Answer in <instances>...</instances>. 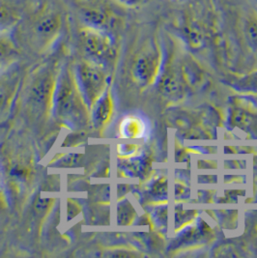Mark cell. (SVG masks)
I'll use <instances>...</instances> for the list:
<instances>
[{
  "label": "cell",
  "mask_w": 257,
  "mask_h": 258,
  "mask_svg": "<svg viewBox=\"0 0 257 258\" xmlns=\"http://www.w3.org/2000/svg\"><path fill=\"white\" fill-rule=\"evenodd\" d=\"M113 103L111 99V95L108 89H106L105 93L102 95L94 104L91 111V120L94 127L97 129L103 128L105 124L109 121L112 115Z\"/></svg>",
  "instance_id": "8"
},
{
  "label": "cell",
  "mask_w": 257,
  "mask_h": 258,
  "mask_svg": "<svg viewBox=\"0 0 257 258\" xmlns=\"http://www.w3.org/2000/svg\"><path fill=\"white\" fill-rule=\"evenodd\" d=\"M18 82L15 74H7L5 71L0 73V111L5 109L11 103Z\"/></svg>",
  "instance_id": "11"
},
{
  "label": "cell",
  "mask_w": 257,
  "mask_h": 258,
  "mask_svg": "<svg viewBox=\"0 0 257 258\" xmlns=\"http://www.w3.org/2000/svg\"><path fill=\"white\" fill-rule=\"evenodd\" d=\"M52 200H40L38 202H37V204H36V208H37V210L39 212H46L47 209L49 208V206L51 205L50 204V202H51Z\"/></svg>",
  "instance_id": "18"
},
{
  "label": "cell",
  "mask_w": 257,
  "mask_h": 258,
  "mask_svg": "<svg viewBox=\"0 0 257 258\" xmlns=\"http://www.w3.org/2000/svg\"><path fill=\"white\" fill-rule=\"evenodd\" d=\"M84 26L116 36L128 24V10L116 0H76Z\"/></svg>",
  "instance_id": "3"
},
{
  "label": "cell",
  "mask_w": 257,
  "mask_h": 258,
  "mask_svg": "<svg viewBox=\"0 0 257 258\" xmlns=\"http://www.w3.org/2000/svg\"><path fill=\"white\" fill-rule=\"evenodd\" d=\"M122 6L131 11H160L168 3L165 0H116Z\"/></svg>",
  "instance_id": "13"
},
{
  "label": "cell",
  "mask_w": 257,
  "mask_h": 258,
  "mask_svg": "<svg viewBox=\"0 0 257 258\" xmlns=\"http://www.w3.org/2000/svg\"><path fill=\"white\" fill-rule=\"evenodd\" d=\"M105 257H133L137 256L134 252L130 251L128 249H108L105 250V253L103 254Z\"/></svg>",
  "instance_id": "17"
},
{
  "label": "cell",
  "mask_w": 257,
  "mask_h": 258,
  "mask_svg": "<svg viewBox=\"0 0 257 258\" xmlns=\"http://www.w3.org/2000/svg\"><path fill=\"white\" fill-rule=\"evenodd\" d=\"M59 72L55 63H47L36 71L29 89V100L38 111H51Z\"/></svg>",
  "instance_id": "7"
},
{
  "label": "cell",
  "mask_w": 257,
  "mask_h": 258,
  "mask_svg": "<svg viewBox=\"0 0 257 258\" xmlns=\"http://www.w3.org/2000/svg\"><path fill=\"white\" fill-rule=\"evenodd\" d=\"M164 29L194 52L229 53L219 0L167 3L162 13Z\"/></svg>",
  "instance_id": "1"
},
{
  "label": "cell",
  "mask_w": 257,
  "mask_h": 258,
  "mask_svg": "<svg viewBox=\"0 0 257 258\" xmlns=\"http://www.w3.org/2000/svg\"><path fill=\"white\" fill-rule=\"evenodd\" d=\"M165 1H167V2H169V3H177V2H180V1H182V0H165Z\"/></svg>",
  "instance_id": "22"
},
{
  "label": "cell",
  "mask_w": 257,
  "mask_h": 258,
  "mask_svg": "<svg viewBox=\"0 0 257 258\" xmlns=\"http://www.w3.org/2000/svg\"><path fill=\"white\" fill-rule=\"evenodd\" d=\"M86 106L78 88L74 70L64 67L59 72L51 111L60 122L72 128H81L88 119Z\"/></svg>",
  "instance_id": "2"
},
{
  "label": "cell",
  "mask_w": 257,
  "mask_h": 258,
  "mask_svg": "<svg viewBox=\"0 0 257 258\" xmlns=\"http://www.w3.org/2000/svg\"><path fill=\"white\" fill-rule=\"evenodd\" d=\"M65 16L52 4H44L33 13L27 24L28 45L37 52L46 51L59 38Z\"/></svg>",
  "instance_id": "4"
},
{
  "label": "cell",
  "mask_w": 257,
  "mask_h": 258,
  "mask_svg": "<svg viewBox=\"0 0 257 258\" xmlns=\"http://www.w3.org/2000/svg\"><path fill=\"white\" fill-rule=\"evenodd\" d=\"M106 71L104 67L87 59L79 62L74 69L78 88L89 110L107 89L108 77Z\"/></svg>",
  "instance_id": "6"
},
{
  "label": "cell",
  "mask_w": 257,
  "mask_h": 258,
  "mask_svg": "<svg viewBox=\"0 0 257 258\" xmlns=\"http://www.w3.org/2000/svg\"><path fill=\"white\" fill-rule=\"evenodd\" d=\"M136 211L128 200L119 203L117 207V222L121 225H128L135 219Z\"/></svg>",
  "instance_id": "15"
},
{
  "label": "cell",
  "mask_w": 257,
  "mask_h": 258,
  "mask_svg": "<svg viewBox=\"0 0 257 258\" xmlns=\"http://www.w3.org/2000/svg\"><path fill=\"white\" fill-rule=\"evenodd\" d=\"M142 124L137 119H128L122 124V134L127 138L139 137L142 133Z\"/></svg>",
  "instance_id": "16"
},
{
  "label": "cell",
  "mask_w": 257,
  "mask_h": 258,
  "mask_svg": "<svg viewBox=\"0 0 257 258\" xmlns=\"http://www.w3.org/2000/svg\"><path fill=\"white\" fill-rule=\"evenodd\" d=\"M4 205H5V201H4V198H3L2 194L0 192V209H1V208H3V207H4Z\"/></svg>",
  "instance_id": "21"
},
{
  "label": "cell",
  "mask_w": 257,
  "mask_h": 258,
  "mask_svg": "<svg viewBox=\"0 0 257 258\" xmlns=\"http://www.w3.org/2000/svg\"><path fill=\"white\" fill-rule=\"evenodd\" d=\"M231 85L239 92L257 95V70L235 79Z\"/></svg>",
  "instance_id": "14"
},
{
  "label": "cell",
  "mask_w": 257,
  "mask_h": 258,
  "mask_svg": "<svg viewBox=\"0 0 257 258\" xmlns=\"http://www.w3.org/2000/svg\"><path fill=\"white\" fill-rule=\"evenodd\" d=\"M80 40L85 59L106 70L115 63L118 53L116 36L83 25L80 31Z\"/></svg>",
  "instance_id": "5"
},
{
  "label": "cell",
  "mask_w": 257,
  "mask_h": 258,
  "mask_svg": "<svg viewBox=\"0 0 257 258\" xmlns=\"http://www.w3.org/2000/svg\"><path fill=\"white\" fill-rule=\"evenodd\" d=\"M257 11V0H240Z\"/></svg>",
  "instance_id": "19"
},
{
  "label": "cell",
  "mask_w": 257,
  "mask_h": 258,
  "mask_svg": "<svg viewBox=\"0 0 257 258\" xmlns=\"http://www.w3.org/2000/svg\"><path fill=\"white\" fill-rule=\"evenodd\" d=\"M21 21L19 8L9 0H0V33L9 34Z\"/></svg>",
  "instance_id": "9"
},
{
  "label": "cell",
  "mask_w": 257,
  "mask_h": 258,
  "mask_svg": "<svg viewBox=\"0 0 257 258\" xmlns=\"http://www.w3.org/2000/svg\"><path fill=\"white\" fill-rule=\"evenodd\" d=\"M248 100H250V102H252V105L257 107V95H250V97H248Z\"/></svg>",
  "instance_id": "20"
},
{
  "label": "cell",
  "mask_w": 257,
  "mask_h": 258,
  "mask_svg": "<svg viewBox=\"0 0 257 258\" xmlns=\"http://www.w3.org/2000/svg\"><path fill=\"white\" fill-rule=\"evenodd\" d=\"M19 47L7 33H0V73L7 70L19 57Z\"/></svg>",
  "instance_id": "10"
},
{
  "label": "cell",
  "mask_w": 257,
  "mask_h": 258,
  "mask_svg": "<svg viewBox=\"0 0 257 258\" xmlns=\"http://www.w3.org/2000/svg\"><path fill=\"white\" fill-rule=\"evenodd\" d=\"M230 121L235 127L257 133V115L243 108H234L231 111Z\"/></svg>",
  "instance_id": "12"
}]
</instances>
